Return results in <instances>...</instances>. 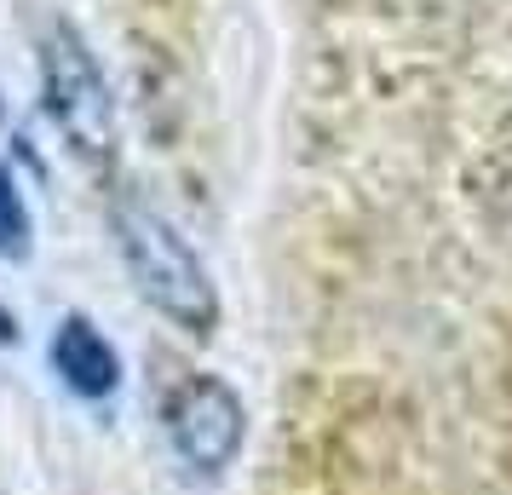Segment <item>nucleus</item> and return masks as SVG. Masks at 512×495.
<instances>
[{
    "label": "nucleus",
    "mask_w": 512,
    "mask_h": 495,
    "mask_svg": "<svg viewBox=\"0 0 512 495\" xmlns=\"http://www.w3.org/2000/svg\"><path fill=\"white\" fill-rule=\"evenodd\" d=\"M121 242V260H127V277L150 306L162 311L167 323H179L185 334H213L219 323V294H213V277L202 254L185 242V231L162 219L144 202H121L110 213Z\"/></svg>",
    "instance_id": "obj_1"
},
{
    "label": "nucleus",
    "mask_w": 512,
    "mask_h": 495,
    "mask_svg": "<svg viewBox=\"0 0 512 495\" xmlns=\"http://www.w3.org/2000/svg\"><path fill=\"white\" fill-rule=\"evenodd\" d=\"M41 93H47V116L64 127V139L104 162L116 150V104H110V81L98 70V58L70 24H58L41 47Z\"/></svg>",
    "instance_id": "obj_2"
},
{
    "label": "nucleus",
    "mask_w": 512,
    "mask_h": 495,
    "mask_svg": "<svg viewBox=\"0 0 512 495\" xmlns=\"http://www.w3.org/2000/svg\"><path fill=\"white\" fill-rule=\"evenodd\" d=\"M248 438V415L242 398L219 375H190L173 398H167V444L190 472H225L236 449Z\"/></svg>",
    "instance_id": "obj_3"
},
{
    "label": "nucleus",
    "mask_w": 512,
    "mask_h": 495,
    "mask_svg": "<svg viewBox=\"0 0 512 495\" xmlns=\"http://www.w3.org/2000/svg\"><path fill=\"white\" fill-rule=\"evenodd\" d=\"M52 369L75 398H110L121 386V357L87 317H64L52 334Z\"/></svg>",
    "instance_id": "obj_4"
},
{
    "label": "nucleus",
    "mask_w": 512,
    "mask_h": 495,
    "mask_svg": "<svg viewBox=\"0 0 512 495\" xmlns=\"http://www.w3.org/2000/svg\"><path fill=\"white\" fill-rule=\"evenodd\" d=\"M35 248V219H29V202L18 179L0 167V260H29Z\"/></svg>",
    "instance_id": "obj_5"
}]
</instances>
